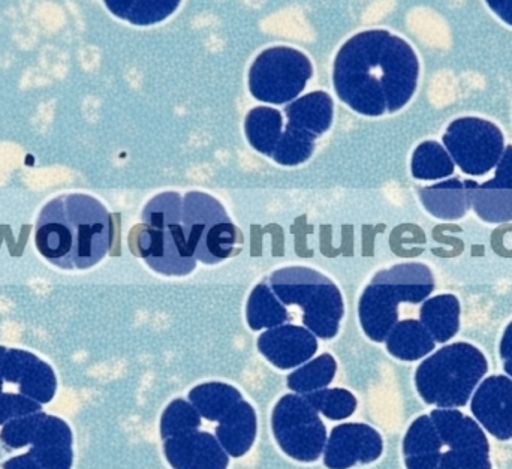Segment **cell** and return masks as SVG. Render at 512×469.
Segmentation results:
<instances>
[{
  "instance_id": "obj_26",
  "label": "cell",
  "mask_w": 512,
  "mask_h": 469,
  "mask_svg": "<svg viewBox=\"0 0 512 469\" xmlns=\"http://www.w3.org/2000/svg\"><path fill=\"white\" fill-rule=\"evenodd\" d=\"M111 14L135 26H152L167 20L182 0H104Z\"/></svg>"
},
{
  "instance_id": "obj_4",
  "label": "cell",
  "mask_w": 512,
  "mask_h": 469,
  "mask_svg": "<svg viewBox=\"0 0 512 469\" xmlns=\"http://www.w3.org/2000/svg\"><path fill=\"white\" fill-rule=\"evenodd\" d=\"M489 371L483 351L472 344L445 345L424 359L415 372V387L426 404L438 408L465 407Z\"/></svg>"
},
{
  "instance_id": "obj_36",
  "label": "cell",
  "mask_w": 512,
  "mask_h": 469,
  "mask_svg": "<svg viewBox=\"0 0 512 469\" xmlns=\"http://www.w3.org/2000/svg\"><path fill=\"white\" fill-rule=\"evenodd\" d=\"M486 5L499 20L512 27V0H486Z\"/></svg>"
},
{
  "instance_id": "obj_2",
  "label": "cell",
  "mask_w": 512,
  "mask_h": 469,
  "mask_svg": "<svg viewBox=\"0 0 512 469\" xmlns=\"http://www.w3.org/2000/svg\"><path fill=\"white\" fill-rule=\"evenodd\" d=\"M113 242L107 207L86 194H65L45 204L35 227L39 254L54 266L84 270L104 260Z\"/></svg>"
},
{
  "instance_id": "obj_31",
  "label": "cell",
  "mask_w": 512,
  "mask_h": 469,
  "mask_svg": "<svg viewBox=\"0 0 512 469\" xmlns=\"http://www.w3.org/2000/svg\"><path fill=\"white\" fill-rule=\"evenodd\" d=\"M201 416L197 408L185 399H176L171 402L162 413L159 432L162 441L170 438L182 437L200 431Z\"/></svg>"
},
{
  "instance_id": "obj_1",
  "label": "cell",
  "mask_w": 512,
  "mask_h": 469,
  "mask_svg": "<svg viewBox=\"0 0 512 469\" xmlns=\"http://www.w3.org/2000/svg\"><path fill=\"white\" fill-rule=\"evenodd\" d=\"M420 62L408 41L388 30L357 33L334 59L337 96L361 116L402 110L418 86Z\"/></svg>"
},
{
  "instance_id": "obj_11",
  "label": "cell",
  "mask_w": 512,
  "mask_h": 469,
  "mask_svg": "<svg viewBox=\"0 0 512 469\" xmlns=\"http://www.w3.org/2000/svg\"><path fill=\"white\" fill-rule=\"evenodd\" d=\"M56 390V374L48 363L30 351L0 345V396H26L45 405Z\"/></svg>"
},
{
  "instance_id": "obj_15",
  "label": "cell",
  "mask_w": 512,
  "mask_h": 469,
  "mask_svg": "<svg viewBox=\"0 0 512 469\" xmlns=\"http://www.w3.org/2000/svg\"><path fill=\"white\" fill-rule=\"evenodd\" d=\"M471 411L496 440H512V378L492 375L481 381L472 395Z\"/></svg>"
},
{
  "instance_id": "obj_12",
  "label": "cell",
  "mask_w": 512,
  "mask_h": 469,
  "mask_svg": "<svg viewBox=\"0 0 512 469\" xmlns=\"http://www.w3.org/2000/svg\"><path fill=\"white\" fill-rule=\"evenodd\" d=\"M134 233L137 254L159 275L188 276L197 267L182 224L165 230L141 225Z\"/></svg>"
},
{
  "instance_id": "obj_35",
  "label": "cell",
  "mask_w": 512,
  "mask_h": 469,
  "mask_svg": "<svg viewBox=\"0 0 512 469\" xmlns=\"http://www.w3.org/2000/svg\"><path fill=\"white\" fill-rule=\"evenodd\" d=\"M499 354H501L502 362H504V369L508 377L512 378V321L505 329L504 336L499 345Z\"/></svg>"
},
{
  "instance_id": "obj_32",
  "label": "cell",
  "mask_w": 512,
  "mask_h": 469,
  "mask_svg": "<svg viewBox=\"0 0 512 469\" xmlns=\"http://www.w3.org/2000/svg\"><path fill=\"white\" fill-rule=\"evenodd\" d=\"M182 213V195L179 192H162L144 206L141 221L146 227L165 230L182 224Z\"/></svg>"
},
{
  "instance_id": "obj_23",
  "label": "cell",
  "mask_w": 512,
  "mask_h": 469,
  "mask_svg": "<svg viewBox=\"0 0 512 469\" xmlns=\"http://www.w3.org/2000/svg\"><path fill=\"white\" fill-rule=\"evenodd\" d=\"M460 302L453 294H439L424 300L420 321L429 330L436 344H447L460 329Z\"/></svg>"
},
{
  "instance_id": "obj_10",
  "label": "cell",
  "mask_w": 512,
  "mask_h": 469,
  "mask_svg": "<svg viewBox=\"0 0 512 469\" xmlns=\"http://www.w3.org/2000/svg\"><path fill=\"white\" fill-rule=\"evenodd\" d=\"M442 144L463 173L481 177L495 170L501 161L505 137L490 120L460 117L448 125Z\"/></svg>"
},
{
  "instance_id": "obj_34",
  "label": "cell",
  "mask_w": 512,
  "mask_h": 469,
  "mask_svg": "<svg viewBox=\"0 0 512 469\" xmlns=\"http://www.w3.org/2000/svg\"><path fill=\"white\" fill-rule=\"evenodd\" d=\"M42 411V405L33 399L20 395L0 396V426L6 425L18 417Z\"/></svg>"
},
{
  "instance_id": "obj_5",
  "label": "cell",
  "mask_w": 512,
  "mask_h": 469,
  "mask_svg": "<svg viewBox=\"0 0 512 469\" xmlns=\"http://www.w3.org/2000/svg\"><path fill=\"white\" fill-rule=\"evenodd\" d=\"M268 285L283 305H295L303 311L304 327L316 338H336L345 302L331 279L309 267L291 266L276 270Z\"/></svg>"
},
{
  "instance_id": "obj_17",
  "label": "cell",
  "mask_w": 512,
  "mask_h": 469,
  "mask_svg": "<svg viewBox=\"0 0 512 469\" xmlns=\"http://www.w3.org/2000/svg\"><path fill=\"white\" fill-rule=\"evenodd\" d=\"M258 350L271 365L282 371L300 368L318 351V338L306 327L283 324L258 338Z\"/></svg>"
},
{
  "instance_id": "obj_9",
  "label": "cell",
  "mask_w": 512,
  "mask_h": 469,
  "mask_svg": "<svg viewBox=\"0 0 512 469\" xmlns=\"http://www.w3.org/2000/svg\"><path fill=\"white\" fill-rule=\"evenodd\" d=\"M271 428L277 446L294 461L310 464L324 453L327 429L303 395L280 398L271 414Z\"/></svg>"
},
{
  "instance_id": "obj_13",
  "label": "cell",
  "mask_w": 512,
  "mask_h": 469,
  "mask_svg": "<svg viewBox=\"0 0 512 469\" xmlns=\"http://www.w3.org/2000/svg\"><path fill=\"white\" fill-rule=\"evenodd\" d=\"M384 452L381 434L364 423H343L336 426L324 449V464L328 469H349L372 464Z\"/></svg>"
},
{
  "instance_id": "obj_29",
  "label": "cell",
  "mask_w": 512,
  "mask_h": 469,
  "mask_svg": "<svg viewBox=\"0 0 512 469\" xmlns=\"http://www.w3.org/2000/svg\"><path fill=\"white\" fill-rule=\"evenodd\" d=\"M453 158L438 141H424L412 155L411 171L417 180H442L453 176Z\"/></svg>"
},
{
  "instance_id": "obj_6",
  "label": "cell",
  "mask_w": 512,
  "mask_h": 469,
  "mask_svg": "<svg viewBox=\"0 0 512 469\" xmlns=\"http://www.w3.org/2000/svg\"><path fill=\"white\" fill-rule=\"evenodd\" d=\"M182 225L195 260L209 266L228 260L240 240L221 201L206 192L191 191L183 197Z\"/></svg>"
},
{
  "instance_id": "obj_21",
  "label": "cell",
  "mask_w": 512,
  "mask_h": 469,
  "mask_svg": "<svg viewBox=\"0 0 512 469\" xmlns=\"http://www.w3.org/2000/svg\"><path fill=\"white\" fill-rule=\"evenodd\" d=\"M385 347L394 359L417 362L435 351L436 342L420 320H402L385 339Z\"/></svg>"
},
{
  "instance_id": "obj_27",
  "label": "cell",
  "mask_w": 512,
  "mask_h": 469,
  "mask_svg": "<svg viewBox=\"0 0 512 469\" xmlns=\"http://www.w3.org/2000/svg\"><path fill=\"white\" fill-rule=\"evenodd\" d=\"M246 321L254 332L283 326L288 321V309L277 299L270 285H256L246 305Z\"/></svg>"
},
{
  "instance_id": "obj_19",
  "label": "cell",
  "mask_w": 512,
  "mask_h": 469,
  "mask_svg": "<svg viewBox=\"0 0 512 469\" xmlns=\"http://www.w3.org/2000/svg\"><path fill=\"white\" fill-rule=\"evenodd\" d=\"M258 434V417L248 401H240L218 422L216 438L230 458H242L252 449Z\"/></svg>"
},
{
  "instance_id": "obj_16",
  "label": "cell",
  "mask_w": 512,
  "mask_h": 469,
  "mask_svg": "<svg viewBox=\"0 0 512 469\" xmlns=\"http://www.w3.org/2000/svg\"><path fill=\"white\" fill-rule=\"evenodd\" d=\"M399 303H408L405 294L388 284L372 279L358 302L361 329L370 341L381 344L399 323Z\"/></svg>"
},
{
  "instance_id": "obj_37",
  "label": "cell",
  "mask_w": 512,
  "mask_h": 469,
  "mask_svg": "<svg viewBox=\"0 0 512 469\" xmlns=\"http://www.w3.org/2000/svg\"><path fill=\"white\" fill-rule=\"evenodd\" d=\"M3 469H41L27 453L14 456L3 464Z\"/></svg>"
},
{
  "instance_id": "obj_28",
  "label": "cell",
  "mask_w": 512,
  "mask_h": 469,
  "mask_svg": "<svg viewBox=\"0 0 512 469\" xmlns=\"http://www.w3.org/2000/svg\"><path fill=\"white\" fill-rule=\"evenodd\" d=\"M336 372V360L331 354L325 353L292 371L286 378V384L288 389L297 395H309L330 386Z\"/></svg>"
},
{
  "instance_id": "obj_24",
  "label": "cell",
  "mask_w": 512,
  "mask_h": 469,
  "mask_svg": "<svg viewBox=\"0 0 512 469\" xmlns=\"http://www.w3.org/2000/svg\"><path fill=\"white\" fill-rule=\"evenodd\" d=\"M283 132V117L276 108H252L245 119V134L249 144L256 152L273 156Z\"/></svg>"
},
{
  "instance_id": "obj_25",
  "label": "cell",
  "mask_w": 512,
  "mask_h": 469,
  "mask_svg": "<svg viewBox=\"0 0 512 469\" xmlns=\"http://www.w3.org/2000/svg\"><path fill=\"white\" fill-rule=\"evenodd\" d=\"M240 401H243L242 392L225 383L200 384L189 392V402L209 422H219Z\"/></svg>"
},
{
  "instance_id": "obj_30",
  "label": "cell",
  "mask_w": 512,
  "mask_h": 469,
  "mask_svg": "<svg viewBox=\"0 0 512 469\" xmlns=\"http://www.w3.org/2000/svg\"><path fill=\"white\" fill-rule=\"evenodd\" d=\"M316 138L318 137L286 123L271 158L282 167H297L304 164L312 158Z\"/></svg>"
},
{
  "instance_id": "obj_14",
  "label": "cell",
  "mask_w": 512,
  "mask_h": 469,
  "mask_svg": "<svg viewBox=\"0 0 512 469\" xmlns=\"http://www.w3.org/2000/svg\"><path fill=\"white\" fill-rule=\"evenodd\" d=\"M469 204L474 212L489 224H507L512 221V146L505 147L504 155L495 168V177L478 185L466 180Z\"/></svg>"
},
{
  "instance_id": "obj_7",
  "label": "cell",
  "mask_w": 512,
  "mask_h": 469,
  "mask_svg": "<svg viewBox=\"0 0 512 469\" xmlns=\"http://www.w3.org/2000/svg\"><path fill=\"white\" fill-rule=\"evenodd\" d=\"M0 441L9 449L30 447L26 453L41 469H71L74 464V435L68 423L42 411L3 425Z\"/></svg>"
},
{
  "instance_id": "obj_18",
  "label": "cell",
  "mask_w": 512,
  "mask_h": 469,
  "mask_svg": "<svg viewBox=\"0 0 512 469\" xmlns=\"http://www.w3.org/2000/svg\"><path fill=\"white\" fill-rule=\"evenodd\" d=\"M164 453L173 469H227L230 455L215 435L192 432L164 441Z\"/></svg>"
},
{
  "instance_id": "obj_3",
  "label": "cell",
  "mask_w": 512,
  "mask_h": 469,
  "mask_svg": "<svg viewBox=\"0 0 512 469\" xmlns=\"http://www.w3.org/2000/svg\"><path fill=\"white\" fill-rule=\"evenodd\" d=\"M403 458L408 469H492L486 432L456 408L418 417L403 440Z\"/></svg>"
},
{
  "instance_id": "obj_20",
  "label": "cell",
  "mask_w": 512,
  "mask_h": 469,
  "mask_svg": "<svg viewBox=\"0 0 512 469\" xmlns=\"http://www.w3.org/2000/svg\"><path fill=\"white\" fill-rule=\"evenodd\" d=\"M285 114L288 125L321 137L333 125L334 102L327 92L316 90L286 104Z\"/></svg>"
},
{
  "instance_id": "obj_22",
  "label": "cell",
  "mask_w": 512,
  "mask_h": 469,
  "mask_svg": "<svg viewBox=\"0 0 512 469\" xmlns=\"http://www.w3.org/2000/svg\"><path fill=\"white\" fill-rule=\"evenodd\" d=\"M420 198L430 215L444 221L462 219L471 207L468 192L460 179H448L426 186L420 189Z\"/></svg>"
},
{
  "instance_id": "obj_8",
  "label": "cell",
  "mask_w": 512,
  "mask_h": 469,
  "mask_svg": "<svg viewBox=\"0 0 512 469\" xmlns=\"http://www.w3.org/2000/svg\"><path fill=\"white\" fill-rule=\"evenodd\" d=\"M313 75V65L303 51L271 47L256 56L249 69V90L265 104H289L297 99Z\"/></svg>"
},
{
  "instance_id": "obj_33",
  "label": "cell",
  "mask_w": 512,
  "mask_h": 469,
  "mask_svg": "<svg viewBox=\"0 0 512 469\" xmlns=\"http://www.w3.org/2000/svg\"><path fill=\"white\" fill-rule=\"evenodd\" d=\"M310 405L328 420L348 419L357 411V398L346 389H321L316 392L303 395Z\"/></svg>"
}]
</instances>
